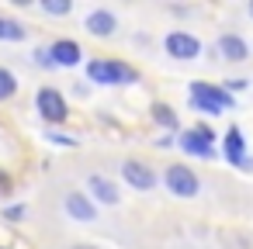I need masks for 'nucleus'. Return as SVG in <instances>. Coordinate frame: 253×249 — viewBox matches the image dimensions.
Wrapping results in <instances>:
<instances>
[{
    "mask_svg": "<svg viewBox=\"0 0 253 249\" xmlns=\"http://www.w3.org/2000/svg\"><path fill=\"white\" fill-rule=\"evenodd\" d=\"M84 73L97 87H132V83H139V70L125 59H90L84 66Z\"/></svg>",
    "mask_w": 253,
    "mask_h": 249,
    "instance_id": "nucleus-1",
    "label": "nucleus"
},
{
    "mask_svg": "<svg viewBox=\"0 0 253 249\" xmlns=\"http://www.w3.org/2000/svg\"><path fill=\"white\" fill-rule=\"evenodd\" d=\"M187 94H191V107H194L198 114H208V118H218V114H225V111L236 107V97L225 94L218 83L194 80V83L187 87Z\"/></svg>",
    "mask_w": 253,
    "mask_h": 249,
    "instance_id": "nucleus-2",
    "label": "nucleus"
},
{
    "mask_svg": "<svg viewBox=\"0 0 253 249\" xmlns=\"http://www.w3.org/2000/svg\"><path fill=\"white\" fill-rule=\"evenodd\" d=\"M35 111L49 128H56V125H63L70 118V101H66V94L59 87H39L35 90Z\"/></svg>",
    "mask_w": 253,
    "mask_h": 249,
    "instance_id": "nucleus-3",
    "label": "nucleus"
},
{
    "mask_svg": "<svg viewBox=\"0 0 253 249\" xmlns=\"http://www.w3.org/2000/svg\"><path fill=\"white\" fill-rule=\"evenodd\" d=\"M163 187H167L173 197L191 201V197H198L201 180H198V173H194L187 163H170V166H163Z\"/></svg>",
    "mask_w": 253,
    "mask_h": 249,
    "instance_id": "nucleus-4",
    "label": "nucleus"
},
{
    "mask_svg": "<svg viewBox=\"0 0 253 249\" xmlns=\"http://www.w3.org/2000/svg\"><path fill=\"white\" fill-rule=\"evenodd\" d=\"M177 145L187 152V156H201V159H215L218 152H215V132L208 128V125H194V128H187V132H180V139H177Z\"/></svg>",
    "mask_w": 253,
    "mask_h": 249,
    "instance_id": "nucleus-5",
    "label": "nucleus"
},
{
    "mask_svg": "<svg viewBox=\"0 0 253 249\" xmlns=\"http://www.w3.org/2000/svg\"><path fill=\"white\" fill-rule=\"evenodd\" d=\"M222 156L229 166H239V170H253V156L246 152V139H243V128L239 125H229V132L222 135Z\"/></svg>",
    "mask_w": 253,
    "mask_h": 249,
    "instance_id": "nucleus-6",
    "label": "nucleus"
},
{
    "mask_svg": "<svg viewBox=\"0 0 253 249\" xmlns=\"http://www.w3.org/2000/svg\"><path fill=\"white\" fill-rule=\"evenodd\" d=\"M163 49H167L170 59H177V63H191V59L201 56V38L191 35V32H170V35L163 38Z\"/></svg>",
    "mask_w": 253,
    "mask_h": 249,
    "instance_id": "nucleus-7",
    "label": "nucleus"
},
{
    "mask_svg": "<svg viewBox=\"0 0 253 249\" xmlns=\"http://www.w3.org/2000/svg\"><path fill=\"white\" fill-rule=\"evenodd\" d=\"M122 180H125L132 190H142V194H149V190L160 183L156 170L146 166V163H139V159H125V163H122Z\"/></svg>",
    "mask_w": 253,
    "mask_h": 249,
    "instance_id": "nucleus-8",
    "label": "nucleus"
},
{
    "mask_svg": "<svg viewBox=\"0 0 253 249\" xmlns=\"http://www.w3.org/2000/svg\"><path fill=\"white\" fill-rule=\"evenodd\" d=\"M63 211H66L73 221H80V225L97 221V204H94L84 190H66V197H63Z\"/></svg>",
    "mask_w": 253,
    "mask_h": 249,
    "instance_id": "nucleus-9",
    "label": "nucleus"
},
{
    "mask_svg": "<svg viewBox=\"0 0 253 249\" xmlns=\"http://www.w3.org/2000/svg\"><path fill=\"white\" fill-rule=\"evenodd\" d=\"M84 32L94 35V38H111V35L118 32V14L108 11V7H94V11H87V18H84Z\"/></svg>",
    "mask_w": 253,
    "mask_h": 249,
    "instance_id": "nucleus-10",
    "label": "nucleus"
},
{
    "mask_svg": "<svg viewBox=\"0 0 253 249\" xmlns=\"http://www.w3.org/2000/svg\"><path fill=\"white\" fill-rule=\"evenodd\" d=\"M49 59H52V66L59 70H73V66H80L84 63V49H80V42H73V38H56L49 49Z\"/></svg>",
    "mask_w": 253,
    "mask_h": 249,
    "instance_id": "nucleus-11",
    "label": "nucleus"
},
{
    "mask_svg": "<svg viewBox=\"0 0 253 249\" xmlns=\"http://www.w3.org/2000/svg\"><path fill=\"white\" fill-rule=\"evenodd\" d=\"M87 197H90L94 204H108V208L122 201L118 183H115L111 177H104V173H90V177H87Z\"/></svg>",
    "mask_w": 253,
    "mask_h": 249,
    "instance_id": "nucleus-12",
    "label": "nucleus"
},
{
    "mask_svg": "<svg viewBox=\"0 0 253 249\" xmlns=\"http://www.w3.org/2000/svg\"><path fill=\"white\" fill-rule=\"evenodd\" d=\"M215 52H218V59H225V63H246V59H250V42H246L243 35H236V32H225V35H218Z\"/></svg>",
    "mask_w": 253,
    "mask_h": 249,
    "instance_id": "nucleus-13",
    "label": "nucleus"
},
{
    "mask_svg": "<svg viewBox=\"0 0 253 249\" xmlns=\"http://www.w3.org/2000/svg\"><path fill=\"white\" fill-rule=\"evenodd\" d=\"M149 118H153L160 128H167L170 135H173V132H180V118H177V111H173L170 104H163V101H156V104L149 107Z\"/></svg>",
    "mask_w": 253,
    "mask_h": 249,
    "instance_id": "nucleus-14",
    "label": "nucleus"
},
{
    "mask_svg": "<svg viewBox=\"0 0 253 249\" xmlns=\"http://www.w3.org/2000/svg\"><path fill=\"white\" fill-rule=\"evenodd\" d=\"M28 38V28L14 18H0V42H25Z\"/></svg>",
    "mask_w": 253,
    "mask_h": 249,
    "instance_id": "nucleus-15",
    "label": "nucleus"
},
{
    "mask_svg": "<svg viewBox=\"0 0 253 249\" xmlns=\"http://www.w3.org/2000/svg\"><path fill=\"white\" fill-rule=\"evenodd\" d=\"M18 87H21V83H18V76H14L7 66H0V104L11 101V97L18 94Z\"/></svg>",
    "mask_w": 253,
    "mask_h": 249,
    "instance_id": "nucleus-16",
    "label": "nucleus"
},
{
    "mask_svg": "<svg viewBox=\"0 0 253 249\" xmlns=\"http://www.w3.org/2000/svg\"><path fill=\"white\" fill-rule=\"evenodd\" d=\"M39 7L49 14V18H66L73 11V0H39Z\"/></svg>",
    "mask_w": 253,
    "mask_h": 249,
    "instance_id": "nucleus-17",
    "label": "nucleus"
},
{
    "mask_svg": "<svg viewBox=\"0 0 253 249\" xmlns=\"http://www.w3.org/2000/svg\"><path fill=\"white\" fill-rule=\"evenodd\" d=\"M45 139H49L52 145H63V149H77V145H80V139H73V135H66V132H59V128H45Z\"/></svg>",
    "mask_w": 253,
    "mask_h": 249,
    "instance_id": "nucleus-18",
    "label": "nucleus"
},
{
    "mask_svg": "<svg viewBox=\"0 0 253 249\" xmlns=\"http://www.w3.org/2000/svg\"><path fill=\"white\" fill-rule=\"evenodd\" d=\"M246 87H250V80H239V76H236V80H225V87H222V90H225V94H232V97H236V94H243V90H246Z\"/></svg>",
    "mask_w": 253,
    "mask_h": 249,
    "instance_id": "nucleus-19",
    "label": "nucleus"
},
{
    "mask_svg": "<svg viewBox=\"0 0 253 249\" xmlns=\"http://www.w3.org/2000/svg\"><path fill=\"white\" fill-rule=\"evenodd\" d=\"M14 190V180H11V173L7 170H0V197H7Z\"/></svg>",
    "mask_w": 253,
    "mask_h": 249,
    "instance_id": "nucleus-20",
    "label": "nucleus"
},
{
    "mask_svg": "<svg viewBox=\"0 0 253 249\" xmlns=\"http://www.w3.org/2000/svg\"><path fill=\"white\" fill-rule=\"evenodd\" d=\"M32 59H35V63H39V66H42V70H56V66H52V59H49V52H45V49H35V52H32Z\"/></svg>",
    "mask_w": 253,
    "mask_h": 249,
    "instance_id": "nucleus-21",
    "label": "nucleus"
},
{
    "mask_svg": "<svg viewBox=\"0 0 253 249\" xmlns=\"http://www.w3.org/2000/svg\"><path fill=\"white\" fill-rule=\"evenodd\" d=\"M4 218H7V221H21V218H25V204H11V208H4Z\"/></svg>",
    "mask_w": 253,
    "mask_h": 249,
    "instance_id": "nucleus-22",
    "label": "nucleus"
},
{
    "mask_svg": "<svg viewBox=\"0 0 253 249\" xmlns=\"http://www.w3.org/2000/svg\"><path fill=\"white\" fill-rule=\"evenodd\" d=\"M70 249H97V246H87V242H77V246H70Z\"/></svg>",
    "mask_w": 253,
    "mask_h": 249,
    "instance_id": "nucleus-23",
    "label": "nucleus"
},
{
    "mask_svg": "<svg viewBox=\"0 0 253 249\" xmlns=\"http://www.w3.org/2000/svg\"><path fill=\"white\" fill-rule=\"evenodd\" d=\"M246 11H250V18H253V0H250V7H246Z\"/></svg>",
    "mask_w": 253,
    "mask_h": 249,
    "instance_id": "nucleus-24",
    "label": "nucleus"
},
{
    "mask_svg": "<svg viewBox=\"0 0 253 249\" xmlns=\"http://www.w3.org/2000/svg\"><path fill=\"white\" fill-rule=\"evenodd\" d=\"M0 249H4V246H0Z\"/></svg>",
    "mask_w": 253,
    "mask_h": 249,
    "instance_id": "nucleus-25",
    "label": "nucleus"
}]
</instances>
